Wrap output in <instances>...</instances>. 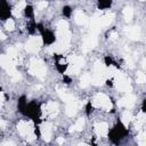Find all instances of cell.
Segmentation results:
<instances>
[{"label": "cell", "mask_w": 146, "mask_h": 146, "mask_svg": "<svg viewBox=\"0 0 146 146\" xmlns=\"http://www.w3.org/2000/svg\"><path fill=\"white\" fill-rule=\"evenodd\" d=\"M92 104H94V106H96L98 108H104L106 111L112 108V104H111L108 97L104 94H97L92 100Z\"/></svg>", "instance_id": "cell-1"}, {"label": "cell", "mask_w": 146, "mask_h": 146, "mask_svg": "<svg viewBox=\"0 0 146 146\" xmlns=\"http://www.w3.org/2000/svg\"><path fill=\"white\" fill-rule=\"evenodd\" d=\"M1 146H14V144H13V143H10V141H7V143L2 144Z\"/></svg>", "instance_id": "cell-20"}, {"label": "cell", "mask_w": 146, "mask_h": 146, "mask_svg": "<svg viewBox=\"0 0 146 146\" xmlns=\"http://www.w3.org/2000/svg\"><path fill=\"white\" fill-rule=\"evenodd\" d=\"M116 36H117V34H116V33H112V34H111V39H113V40H115V39H116Z\"/></svg>", "instance_id": "cell-21"}, {"label": "cell", "mask_w": 146, "mask_h": 146, "mask_svg": "<svg viewBox=\"0 0 146 146\" xmlns=\"http://www.w3.org/2000/svg\"><path fill=\"white\" fill-rule=\"evenodd\" d=\"M47 5H48V3H47L46 1H42V2H38V3H36V7H38V9L41 10V9H44V8L47 7Z\"/></svg>", "instance_id": "cell-17"}, {"label": "cell", "mask_w": 146, "mask_h": 146, "mask_svg": "<svg viewBox=\"0 0 146 146\" xmlns=\"http://www.w3.org/2000/svg\"><path fill=\"white\" fill-rule=\"evenodd\" d=\"M83 127H84V119L80 117V119L76 120V122H75V124L72 127L73 129H71V131H72V130H82Z\"/></svg>", "instance_id": "cell-13"}, {"label": "cell", "mask_w": 146, "mask_h": 146, "mask_svg": "<svg viewBox=\"0 0 146 146\" xmlns=\"http://www.w3.org/2000/svg\"><path fill=\"white\" fill-rule=\"evenodd\" d=\"M6 124H7V123H6V121H3V120H1V119H0V128H5V127H6Z\"/></svg>", "instance_id": "cell-19"}, {"label": "cell", "mask_w": 146, "mask_h": 146, "mask_svg": "<svg viewBox=\"0 0 146 146\" xmlns=\"http://www.w3.org/2000/svg\"><path fill=\"white\" fill-rule=\"evenodd\" d=\"M41 46V41L39 38H31L26 43V50L30 52H35Z\"/></svg>", "instance_id": "cell-3"}, {"label": "cell", "mask_w": 146, "mask_h": 146, "mask_svg": "<svg viewBox=\"0 0 146 146\" xmlns=\"http://www.w3.org/2000/svg\"><path fill=\"white\" fill-rule=\"evenodd\" d=\"M56 141H57L58 145H62V144H64V138H63V137H58Z\"/></svg>", "instance_id": "cell-18"}, {"label": "cell", "mask_w": 146, "mask_h": 146, "mask_svg": "<svg viewBox=\"0 0 146 146\" xmlns=\"http://www.w3.org/2000/svg\"><path fill=\"white\" fill-rule=\"evenodd\" d=\"M95 131L98 136H106L108 132V125L105 122H100L95 124Z\"/></svg>", "instance_id": "cell-6"}, {"label": "cell", "mask_w": 146, "mask_h": 146, "mask_svg": "<svg viewBox=\"0 0 146 146\" xmlns=\"http://www.w3.org/2000/svg\"><path fill=\"white\" fill-rule=\"evenodd\" d=\"M6 29L7 30H9V31H13L14 29H15V22H14V19H11V18H9V19H7V22H6Z\"/></svg>", "instance_id": "cell-15"}, {"label": "cell", "mask_w": 146, "mask_h": 146, "mask_svg": "<svg viewBox=\"0 0 146 146\" xmlns=\"http://www.w3.org/2000/svg\"><path fill=\"white\" fill-rule=\"evenodd\" d=\"M41 133H42V137L44 140H50V137H51V124L50 123H44L42 127H41Z\"/></svg>", "instance_id": "cell-8"}, {"label": "cell", "mask_w": 146, "mask_h": 146, "mask_svg": "<svg viewBox=\"0 0 146 146\" xmlns=\"http://www.w3.org/2000/svg\"><path fill=\"white\" fill-rule=\"evenodd\" d=\"M123 15H124V18H125V21H127V22L131 21V18L133 17V9H132V8H130V7L125 8V9L123 10Z\"/></svg>", "instance_id": "cell-12"}, {"label": "cell", "mask_w": 146, "mask_h": 146, "mask_svg": "<svg viewBox=\"0 0 146 146\" xmlns=\"http://www.w3.org/2000/svg\"><path fill=\"white\" fill-rule=\"evenodd\" d=\"M46 110V113L50 116V117H52V116H55L56 114H57V112H58V105L55 103V102H49L47 105H46V107H44Z\"/></svg>", "instance_id": "cell-5"}, {"label": "cell", "mask_w": 146, "mask_h": 146, "mask_svg": "<svg viewBox=\"0 0 146 146\" xmlns=\"http://www.w3.org/2000/svg\"><path fill=\"white\" fill-rule=\"evenodd\" d=\"M17 129L22 136H29L33 131V125L29 121H21L17 125Z\"/></svg>", "instance_id": "cell-2"}, {"label": "cell", "mask_w": 146, "mask_h": 146, "mask_svg": "<svg viewBox=\"0 0 146 146\" xmlns=\"http://www.w3.org/2000/svg\"><path fill=\"white\" fill-rule=\"evenodd\" d=\"M3 38H5V34H3V33H2L1 31H0V40H2Z\"/></svg>", "instance_id": "cell-22"}, {"label": "cell", "mask_w": 146, "mask_h": 146, "mask_svg": "<svg viewBox=\"0 0 146 146\" xmlns=\"http://www.w3.org/2000/svg\"><path fill=\"white\" fill-rule=\"evenodd\" d=\"M136 79H137V82L138 83H144L145 80H146V76H145V74L143 72H138L137 75H136Z\"/></svg>", "instance_id": "cell-16"}, {"label": "cell", "mask_w": 146, "mask_h": 146, "mask_svg": "<svg viewBox=\"0 0 146 146\" xmlns=\"http://www.w3.org/2000/svg\"><path fill=\"white\" fill-rule=\"evenodd\" d=\"M135 96H132V95H128L127 97H124V98H122V99H120L119 100V106H123V107H131V106H133V104H135Z\"/></svg>", "instance_id": "cell-7"}, {"label": "cell", "mask_w": 146, "mask_h": 146, "mask_svg": "<svg viewBox=\"0 0 146 146\" xmlns=\"http://www.w3.org/2000/svg\"><path fill=\"white\" fill-rule=\"evenodd\" d=\"M90 83H91V75L88 74V73L83 74L82 78H81V87H87Z\"/></svg>", "instance_id": "cell-11"}, {"label": "cell", "mask_w": 146, "mask_h": 146, "mask_svg": "<svg viewBox=\"0 0 146 146\" xmlns=\"http://www.w3.org/2000/svg\"><path fill=\"white\" fill-rule=\"evenodd\" d=\"M128 35H129V38H131V39H138L139 35H140V30H139V27H138V26H132V27H130V29L128 30Z\"/></svg>", "instance_id": "cell-9"}, {"label": "cell", "mask_w": 146, "mask_h": 146, "mask_svg": "<svg viewBox=\"0 0 146 146\" xmlns=\"http://www.w3.org/2000/svg\"><path fill=\"white\" fill-rule=\"evenodd\" d=\"M74 19H75V22H76L78 24H80V25H82V24H84V23L87 22V17H86V15H84L81 10H78V11L75 13Z\"/></svg>", "instance_id": "cell-10"}, {"label": "cell", "mask_w": 146, "mask_h": 146, "mask_svg": "<svg viewBox=\"0 0 146 146\" xmlns=\"http://www.w3.org/2000/svg\"><path fill=\"white\" fill-rule=\"evenodd\" d=\"M130 120H131V113L128 112V111H125L123 113V115H122V122H123V124L127 125L130 122Z\"/></svg>", "instance_id": "cell-14"}, {"label": "cell", "mask_w": 146, "mask_h": 146, "mask_svg": "<svg viewBox=\"0 0 146 146\" xmlns=\"http://www.w3.org/2000/svg\"><path fill=\"white\" fill-rule=\"evenodd\" d=\"M78 108H79V104L75 99L71 100V102H67L66 104V108H65V112L68 116H73L76 112H78Z\"/></svg>", "instance_id": "cell-4"}]
</instances>
